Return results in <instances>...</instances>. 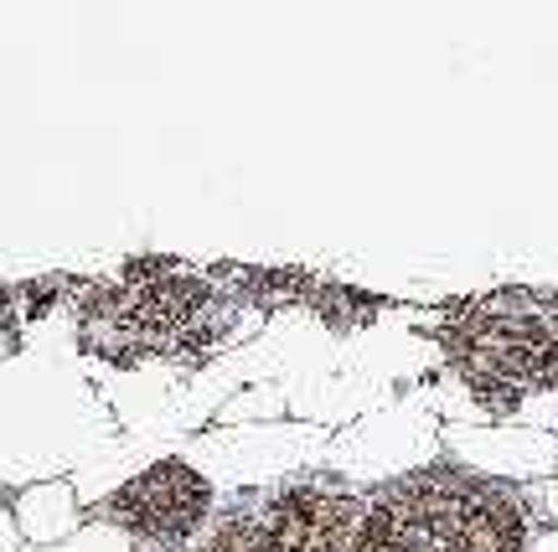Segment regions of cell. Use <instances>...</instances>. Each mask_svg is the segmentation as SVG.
Wrapping results in <instances>:
<instances>
[{
	"instance_id": "6da1fadb",
	"label": "cell",
	"mask_w": 558,
	"mask_h": 552,
	"mask_svg": "<svg viewBox=\"0 0 558 552\" xmlns=\"http://www.w3.org/2000/svg\"><path fill=\"white\" fill-rule=\"evenodd\" d=\"M522 516L497 491L456 470H424L362 506L352 552H522Z\"/></svg>"
},
{
	"instance_id": "7a4b0ae2",
	"label": "cell",
	"mask_w": 558,
	"mask_h": 552,
	"mask_svg": "<svg viewBox=\"0 0 558 552\" xmlns=\"http://www.w3.org/2000/svg\"><path fill=\"white\" fill-rule=\"evenodd\" d=\"M207 480L197 470H186V465H156V470H145L135 486H124L120 501H114V516H120L130 532H140L145 542H166V548H177L186 537L202 527V516H207Z\"/></svg>"
},
{
	"instance_id": "3957f363",
	"label": "cell",
	"mask_w": 558,
	"mask_h": 552,
	"mask_svg": "<svg viewBox=\"0 0 558 552\" xmlns=\"http://www.w3.org/2000/svg\"><path fill=\"white\" fill-rule=\"evenodd\" d=\"M362 506L337 491H284L259 512L275 552H352Z\"/></svg>"
}]
</instances>
